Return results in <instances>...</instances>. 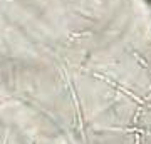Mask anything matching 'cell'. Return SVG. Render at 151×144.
Wrapping results in <instances>:
<instances>
[{
    "instance_id": "obj_1",
    "label": "cell",
    "mask_w": 151,
    "mask_h": 144,
    "mask_svg": "<svg viewBox=\"0 0 151 144\" xmlns=\"http://www.w3.org/2000/svg\"><path fill=\"white\" fill-rule=\"evenodd\" d=\"M145 4L148 5V9H150V12H151V0H145Z\"/></svg>"
}]
</instances>
